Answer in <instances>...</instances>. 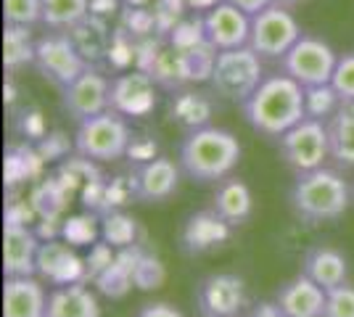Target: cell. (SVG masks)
<instances>
[{"label": "cell", "mask_w": 354, "mask_h": 317, "mask_svg": "<svg viewBox=\"0 0 354 317\" xmlns=\"http://www.w3.org/2000/svg\"><path fill=\"white\" fill-rule=\"evenodd\" d=\"M325 296H328L325 288L310 280L304 272H299L296 278L281 283L275 294V304L288 317H323Z\"/></svg>", "instance_id": "obj_17"}, {"label": "cell", "mask_w": 354, "mask_h": 317, "mask_svg": "<svg viewBox=\"0 0 354 317\" xmlns=\"http://www.w3.org/2000/svg\"><path fill=\"white\" fill-rule=\"evenodd\" d=\"M48 294L35 278H6L3 317H45Z\"/></svg>", "instance_id": "obj_19"}, {"label": "cell", "mask_w": 354, "mask_h": 317, "mask_svg": "<svg viewBox=\"0 0 354 317\" xmlns=\"http://www.w3.org/2000/svg\"><path fill=\"white\" fill-rule=\"evenodd\" d=\"M288 204L294 214L307 225H320L339 220L352 204V188L336 169L317 166L299 172L288 191Z\"/></svg>", "instance_id": "obj_2"}, {"label": "cell", "mask_w": 354, "mask_h": 317, "mask_svg": "<svg viewBox=\"0 0 354 317\" xmlns=\"http://www.w3.org/2000/svg\"><path fill=\"white\" fill-rule=\"evenodd\" d=\"M90 0H43V24L50 30L77 27L88 16Z\"/></svg>", "instance_id": "obj_24"}, {"label": "cell", "mask_w": 354, "mask_h": 317, "mask_svg": "<svg viewBox=\"0 0 354 317\" xmlns=\"http://www.w3.org/2000/svg\"><path fill=\"white\" fill-rule=\"evenodd\" d=\"M241 159V143L222 127H196L180 143V169L196 182L225 180Z\"/></svg>", "instance_id": "obj_3"}, {"label": "cell", "mask_w": 354, "mask_h": 317, "mask_svg": "<svg viewBox=\"0 0 354 317\" xmlns=\"http://www.w3.org/2000/svg\"><path fill=\"white\" fill-rule=\"evenodd\" d=\"M114 262V246L111 243H93L90 246V257L85 259V267H88V280H95L101 272Z\"/></svg>", "instance_id": "obj_34"}, {"label": "cell", "mask_w": 354, "mask_h": 317, "mask_svg": "<svg viewBox=\"0 0 354 317\" xmlns=\"http://www.w3.org/2000/svg\"><path fill=\"white\" fill-rule=\"evenodd\" d=\"M201 30H204V40L209 43L212 50L243 48L249 46L251 16L222 0L207 11L204 21H201Z\"/></svg>", "instance_id": "obj_12"}, {"label": "cell", "mask_w": 354, "mask_h": 317, "mask_svg": "<svg viewBox=\"0 0 354 317\" xmlns=\"http://www.w3.org/2000/svg\"><path fill=\"white\" fill-rule=\"evenodd\" d=\"M27 61H35V43L30 40V27L6 24V35H3V64H6V69H16Z\"/></svg>", "instance_id": "obj_25"}, {"label": "cell", "mask_w": 354, "mask_h": 317, "mask_svg": "<svg viewBox=\"0 0 354 317\" xmlns=\"http://www.w3.org/2000/svg\"><path fill=\"white\" fill-rule=\"evenodd\" d=\"M172 114H175L177 119L188 127V133H191L196 127H204V124H207L209 104L201 101V98H196V95H183V98L177 101L175 108H172Z\"/></svg>", "instance_id": "obj_29"}, {"label": "cell", "mask_w": 354, "mask_h": 317, "mask_svg": "<svg viewBox=\"0 0 354 317\" xmlns=\"http://www.w3.org/2000/svg\"><path fill=\"white\" fill-rule=\"evenodd\" d=\"M135 317H185L177 307H172V304L167 302H153V304H143L138 312H135Z\"/></svg>", "instance_id": "obj_35"}, {"label": "cell", "mask_w": 354, "mask_h": 317, "mask_svg": "<svg viewBox=\"0 0 354 317\" xmlns=\"http://www.w3.org/2000/svg\"><path fill=\"white\" fill-rule=\"evenodd\" d=\"M130 143H133L130 127L114 108L85 122H77L74 151L88 162H117L130 151Z\"/></svg>", "instance_id": "obj_5"}, {"label": "cell", "mask_w": 354, "mask_h": 317, "mask_svg": "<svg viewBox=\"0 0 354 317\" xmlns=\"http://www.w3.org/2000/svg\"><path fill=\"white\" fill-rule=\"evenodd\" d=\"M330 159L344 169H354V101L341 104L325 122Z\"/></svg>", "instance_id": "obj_23"}, {"label": "cell", "mask_w": 354, "mask_h": 317, "mask_svg": "<svg viewBox=\"0 0 354 317\" xmlns=\"http://www.w3.org/2000/svg\"><path fill=\"white\" fill-rule=\"evenodd\" d=\"M307 90V117L312 119H325L341 106L339 95L330 85H317V88H304Z\"/></svg>", "instance_id": "obj_28"}, {"label": "cell", "mask_w": 354, "mask_h": 317, "mask_svg": "<svg viewBox=\"0 0 354 317\" xmlns=\"http://www.w3.org/2000/svg\"><path fill=\"white\" fill-rule=\"evenodd\" d=\"M37 275L48 278L53 286L88 283V267H85V262L69 249V243H61V241L40 243V251H37Z\"/></svg>", "instance_id": "obj_16"}, {"label": "cell", "mask_w": 354, "mask_h": 317, "mask_svg": "<svg viewBox=\"0 0 354 317\" xmlns=\"http://www.w3.org/2000/svg\"><path fill=\"white\" fill-rule=\"evenodd\" d=\"M227 236H230V225L214 209H207L188 217L180 241H183V251L196 257V254H204L209 249L220 246L222 241H227Z\"/></svg>", "instance_id": "obj_20"}, {"label": "cell", "mask_w": 354, "mask_h": 317, "mask_svg": "<svg viewBox=\"0 0 354 317\" xmlns=\"http://www.w3.org/2000/svg\"><path fill=\"white\" fill-rule=\"evenodd\" d=\"M275 3H281V6H286V8H291V6L301 3V0H275Z\"/></svg>", "instance_id": "obj_38"}, {"label": "cell", "mask_w": 354, "mask_h": 317, "mask_svg": "<svg viewBox=\"0 0 354 317\" xmlns=\"http://www.w3.org/2000/svg\"><path fill=\"white\" fill-rule=\"evenodd\" d=\"M35 66L45 79L64 90L88 69V61L66 35H45L35 43Z\"/></svg>", "instance_id": "obj_9"}, {"label": "cell", "mask_w": 354, "mask_h": 317, "mask_svg": "<svg viewBox=\"0 0 354 317\" xmlns=\"http://www.w3.org/2000/svg\"><path fill=\"white\" fill-rule=\"evenodd\" d=\"M301 272L315 280L320 288L330 291V288L346 283L349 278V262L341 254L339 249L333 246H310L301 257Z\"/></svg>", "instance_id": "obj_18"}, {"label": "cell", "mask_w": 354, "mask_h": 317, "mask_svg": "<svg viewBox=\"0 0 354 317\" xmlns=\"http://www.w3.org/2000/svg\"><path fill=\"white\" fill-rule=\"evenodd\" d=\"M95 236H98V230H95L93 217H72L64 225V238H66V243H74V246H93Z\"/></svg>", "instance_id": "obj_32"}, {"label": "cell", "mask_w": 354, "mask_h": 317, "mask_svg": "<svg viewBox=\"0 0 354 317\" xmlns=\"http://www.w3.org/2000/svg\"><path fill=\"white\" fill-rule=\"evenodd\" d=\"M262 79H265L262 56L251 46L217 50L212 59L209 82L222 98H227L233 104H243L251 93L259 88Z\"/></svg>", "instance_id": "obj_4"}, {"label": "cell", "mask_w": 354, "mask_h": 317, "mask_svg": "<svg viewBox=\"0 0 354 317\" xmlns=\"http://www.w3.org/2000/svg\"><path fill=\"white\" fill-rule=\"evenodd\" d=\"M109 93H111V82L101 72L88 66L72 85L61 90V104L74 122H85L95 114L109 111Z\"/></svg>", "instance_id": "obj_11"}, {"label": "cell", "mask_w": 354, "mask_h": 317, "mask_svg": "<svg viewBox=\"0 0 354 317\" xmlns=\"http://www.w3.org/2000/svg\"><path fill=\"white\" fill-rule=\"evenodd\" d=\"M323 317H354V286L352 283H341V286L328 291Z\"/></svg>", "instance_id": "obj_31"}, {"label": "cell", "mask_w": 354, "mask_h": 317, "mask_svg": "<svg viewBox=\"0 0 354 317\" xmlns=\"http://www.w3.org/2000/svg\"><path fill=\"white\" fill-rule=\"evenodd\" d=\"M40 238L24 222H6L3 227V275L6 278H35L37 275Z\"/></svg>", "instance_id": "obj_14"}, {"label": "cell", "mask_w": 354, "mask_h": 317, "mask_svg": "<svg viewBox=\"0 0 354 317\" xmlns=\"http://www.w3.org/2000/svg\"><path fill=\"white\" fill-rule=\"evenodd\" d=\"M45 317H101V307L85 283H66L48 294Z\"/></svg>", "instance_id": "obj_21"}, {"label": "cell", "mask_w": 354, "mask_h": 317, "mask_svg": "<svg viewBox=\"0 0 354 317\" xmlns=\"http://www.w3.org/2000/svg\"><path fill=\"white\" fill-rule=\"evenodd\" d=\"M153 106H156V90L151 75L133 72L111 79L109 108L119 111L122 117H146L153 111Z\"/></svg>", "instance_id": "obj_15"}, {"label": "cell", "mask_w": 354, "mask_h": 317, "mask_svg": "<svg viewBox=\"0 0 354 317\" xmlns=\"http://www.w3.org/2000/svg\"><path fill=\"white\" fill-rule=\"evenodd\" d=\"M304 32L299 30V21L294 19V14L281 3H272L265 11L251 16L249 46L262 59H283L296 46V40Z\"/></svg>", "instance_id": "obj_7"}, {"label": "cell", "mask_w": 354, "mask_h": 317, "mask_svg": "<svg viewBox=\"0 0 354 317\" xmlns=\"http://www.w3.org/2000/svg\"><path fill=\"white\" fill-rule=\"evenodd\" d=\"M330 88L336 90L341 104H352L354 101V53L339 56L336 72L330 77Z\"/></svg>", "instance_id": "obj_30"}, {"label": "cell", "mask_w": 354, "mask_h": 317, "mask_svg": "<svg viewBox=\"0 0 354 317\" xmlns=\"http://www.w3.org/2000/svg\"><path fill=\"white\" fill-rule=\"evenodd\" d=\"M278 148H281V159L286 164L299 172H310L323 166L325 159H330V148H328V127L323 119H304L294 124L288 133L278 137Z\"/></svg>", "instance_id": "obj_8"}, {"label": "cell", "mask_w": 354, "mask_h": 317, "mask_svg": "<svg viewBox=\"0 0 354 317\" xmlns=\"http://www.w3.org/2000/svg\"><path fill=\"white\" fill-rule=\"evenodd\" d=\"M352 196H354V191H352Z\"/></svg>", "instance_id": "obj_39"}, {"label": "cell", "mask_w": 354, "mask_h": 317, "mask_svg": "<svg viewBox=\"0 0 354 317\" xmlns=\"http://www.w3.org/2000/svg\"><path fill=\"white\" fill-rule=\"evenodd\" d=\"M101 236L114 249H130L135 246L138 222H135V217L124 214V211H106L104 222H101Z\"/></svg>", "instance_id": "obj_26"}, {"label": "cell", "mask_w": 354, "mask_h": 317, "mask_svg": "<svg viewBox=\"0 0 354 317\" xmlns=\"http://www.w3.org/2000/svg\"><path fill=\"white\" fill-rule=\"evenodd\" d=\"M336 64L339 56L325 40L301 35L296 46L281 59V69L283 75L294 77L301 88H317V85H330Z\"/></svg>", "instance_id": "obj_6"}, {"label": "cell", "mask_w": 354, "mask_h": 317, "mask_svg": "<svg viewBox=\"0 0 354 317\" xmlns=\"http://www.w3.org/2000/svg\"><path fill=\"white\" fill-rule=\"evenodd\" d=\"M212 209L220 214L227 225H243L251 217L254 198H251L249 185L241 177H225L217 182V191L212 196Z\"/></svg>", "instance_id": "obj_22"}, {"label": "cell", "mask_w": 354, "mask_h": 317, "mask_svg": "<svg viewBox=\"0 0 354 317\" xmlns=\"http://www.w3.org/2000/svg\"><path fill=\"white\" fill-rule=\"evenodd\" d=\"M225 3H230V6H236L241 11H246L249 16L259 14V11H265L267 6H272L275 0H225Z\"/></svg>", "instance_id": "obj_37"}, {"label": "cell", "mask_w": 354, "mask_h": 317, "mask_svg": "<svg viewBox=\"0 0 354 317\" xmlns=\"http://www.w3.org/2000/svg\"><path fill=\"white\" fill-rule=\"evenodd\" d=\"M243 119L265 137H281L307 117V90L288 75H270L241 104Z\"/></svg>", "instance_id": "obj_1"}, {"label": "cell", "mask_w": 354, "mask_h": 317, "mask_svg": "<svg viewBox=\"0 0 354 317\" xmlns=\"http://www.w3.org/2000/svg\"><path fill=\"white\" fill-rule=\"evenodd\" d=\"M246 304V286L238 275L214 272L196 286V307L201 317H238Z\"/></svg>", "instance_id": "obj_10"}, {"label": "cell", "mask_w": 354, "mask_h": 317, "mask_svg": "<svg viewBox=\"0 0 354 317\" xmlns=\"http://www.w3.org/2000/svg\"><path fill=\"white\" fill-rule=\"evenodd\" d=\"M3 19L6 24L32 27L43 21V0H3Z\"/></svg>", "instance_id": "obj_27"}, {"label": "cell", "mask_w": 354, "mask_h": 317, "mask_svg": "<svg viewBox=\"0 0 354 317\" xmlns=\"http://www.w3.org/2000/svg\"><path fill=\"white\" fill-rule=\"evenodd\" d=\"M162 278H164L162 265H159L156 259L143 257V254H140V259H138V265H135V270H133L135 286L143 288V291H148V288L159 286V283H162Z\"/></svg>", "instance_id": "obj_33"}, {"label": "cell", "mask_w": 354, "mask_h": 317, "mask_svg": "<svg viewBox=\"0 0 354 317\" xmlns=\"http://www.w3.org/2000/svg\"><path fill=\"white\" fill-rule=\"evenodd\" d=\"M246 317H288V315L275 302H259L246 312Z\"/></svg>", "instance_id": "obj_36"}, {"label": "cell", "mask_w": 354, "mask_h": 317, "mask_svg": "<svg viewBox=\"0 0 354 317\" xmlns=\"http://www.w3.org/2000/svg\"><path fill=\"white\" fill-rule=\"evenodd\" d=\"M177 185H180V166L164 156L138 162L130 175V191L143 204H162L169 196H175Z\"/></svg>", "instance_id": "obj_13"}]
</instances>
